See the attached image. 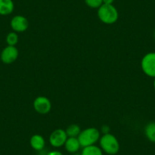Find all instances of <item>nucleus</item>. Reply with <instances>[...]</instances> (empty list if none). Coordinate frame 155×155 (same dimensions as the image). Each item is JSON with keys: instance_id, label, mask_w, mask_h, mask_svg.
I'll use <instances>...</instances> for the list:
<instances>
[{"instance_id": "4468645a", "label": "nucleus", "mask_w": 155, "mask_h": 155, "mask_svg": "<svg viewBox=\"0 0 155 155\" xmlns=\"http://www.w3.org/2000/svg\"><path fill=\"white\" fill-rule=\"evenodd\" d=\"M81 132L79 126L76 124H71L67 127L65 132H66L68 137H73V138H78L80 132Z\"/></svg>"}, {"instance_id": "6e6552de", "label": "nucleus", "mask_w": 155, "mask_h": 155, "mask_svg": "<svg viewBox=\"0 0 155 155\" xmlns=\"http://www.w3.org/2000/svg\"><path fill=\"white\" fill-rule=\"evenodd\" d=\"M12 29L16 33L25 32L28 29L29 21L28 18L23 15H15L12 18L10 21Z\"/></svg>"}, {"instance_id": "a211bd4d", "label": "nucleus", "mask_w": 155, "mask_h": 155, "mask_svg": "<svg viewBox=\"0 0 155 155\" xmlns=\"http://www.w3.org/2000/svg\"><path fill=\"white\" fill-rule=\"evenodd\" d=\"M47 155H63V153L59 150H51V151L48 152Z\"/></svg>"}, {"instance_id": "9d476101", "label": "nucleus", "mask_w": 155, "mask_h": 155, "mask_svg": "<svg viewBox=\"0 0 155 155\" xmlns=\"http://www.w3.org/2000/svg\"><path fill=\"white\" fill-rule=\"evenodd\" d=\"M30 144L34 150L41 151L45 147L46 141L42 135L36 134V135L31 136V139H30Z\"/></svg>"}, {"instance_id": "1a4fd4ad", "label": "nucleus", "mask_w": 155, "mask_h": 155, "mask_svg": "<svg viewBox=\"0 0 155 155\" xmlns=\"http://www.w3.org/2000/svg\"><path fill=\"white\" fill-rule=\"evenodd\" d=\"M64 146L66 151L70 153H77L81 147L78 138H73V137H68Z\"/></svg>"}, {"instance_id": "dca6fc26", "label": "nucleus", "mask_w": 155, "mask_h": 155, "mask_svg": "<svg viewBox=\"0 0 155 155\" xmlns=\"http://www.w3.org/2000/svg\"><path fill=\"white\" fill-rule=\"evenodd\" d=\"M84 2L91 8H99L103 5V0H84Z\"/></svg>"}, {"instance_id": "9b49d317", "label": "nucleus", "mask_w": 155, "mask_h": 155, "mask_svg": "<svg viewBox=\"0 0 155 155\" xmlns=\"http://www.w3.org/2000/svg\"><path fill=\"white\" fill-rule=\"evenodd\" d=\"M12 0H0V15H8L14 11Z\"/></svg>"}, {"instance_id": "0eeeda50", "label": "nucleus", "mask_w": 155, "mask_h": 155, "mask_svg": "<svg viewBox=\"0 0 155 155\" xmlns=\"http://www.w3.org/2000/svg\"><path fill=\"white\" fill-rule=\"evenodd\" d=\"M68 138L65 130L62 129H58L53 131L50 135V144L54 147H61L64 146L65 141Z\"/></svg>"}, {"instance_id": "39448f33", "label": "nucleus", "mask_w": 155, "mask_h": 155, "mask_svg": "<svg viewBox=\"0 0 155 155\" xmlns=\"http://www.w3.org/2000/svg\"><path fill=\"white\" fill-rule=\"evenodd\" d=\"M34 108L37 113L41 115H45L50 113L52 108L51 101L49 98L44 96H39L34 100Z\"/></svg>"}, {"instance_id": "6ab92c4d", "label": "nucleus", "mask_w": 155, "mask_h": 155, "mask_svg": "<svg viewBox=\"0 0 155 155\" xmlns=\"http://www.w3.org/2000/svg\"><path fill=\"white\" fill-rule=\"evenodd\" d=\"M114 0H103V4L105 5H113Z\"/></svg>"}, {"instance_id": "f3484780", "label": "nucleus", "mask_w": 155, "mask_h": 155, "mask_svg": "<svg viewBox=\"0 0 155 155\" xmlns=\"http://www.w3.org/2000/svg\"><path fill=\"white\" fill-rule=\"evenodd\" d=\"M110 129L108 126H103L102 128H101V132L104 134H107V133H110Z\"/></svg>"}, {"instance_id": "f03ea898", "label": "nucleus", "mask_w": 155, "mask_h": 155, "mask_svg": "<svg viewBox=\"0 0 155 155\" xmlns=\"http://www.w3.org/2000/svg\"><path fill=\"white\" fill-rule=\"evenodd\" d=\"M97 15L103 23L106 25H113L118 20L119 13L116 7L113 5L103 4L98 8Z\"/></svg>"}, {"instance_id": "7ed1b4c3", "label": "nucleus", "mask_w": 155, "mask_h": 155, "mask_svg": "<svg viewBox=\"0 0 155 155\" xmlns=\"http://www.w3.org/2000/svg\"><path fill=\"white\" fill-rule=\"evenodd\" d=\"M100 138H101V132L97 129L94 127L84 129L78 136L80 144L83 147L94 145L97 141H99Z\"/></svg>"}, {"instance_id": "2eb2a0df", "label": "nucleus", "mask_w": 155, "mask_h": 155, "mask_svg": "<svg viewBox=\"0 0 155 155\" xmlns=\"http://www.w3.org/2000/svg\"><path fill=\"white\" fill-rule=\"evenodd\" d=\"M18 42V36L17 33L13 31L10 32L6 36V43L8 46H14L15 47L16 44Z\"/></svg>"}, {"instance_id": "20e7f679", "label": "nucleus", "mask_w": 155, "mask_h": 155, "mask_svg": "<svg viewBox=\"0 0 155 155\" xmlns=\"http://www.w3.org/2000/svg\"><path fill=\"white\" fill-rule=\"evenodd\" d=\"M141 67L146 75L155 78V52H150L143 56Z\"/></svg>"}, {"instance_id": "ddd939ff", "label": "nucleus", "mask_w": 155, "mask_h": 155, "mask_svg": "<svg viewBox=\"0 0 155 155\" xmlns=\"http://www.w3.org/2000/svg\"><path fill=\"white\" fill-rule=\"evenodd\" d=\"M145 136L150 142L155 143V122H150L144 128Z\"/></svg>"}, {"instance_id": "aec40b11", "label": "nucleus", "mask_w": 155, "mask_h": 155, "mask_svg": "<svg viewBox=\"0 0 155 155\" xmlns=\"http://www.w3.org/2000/svg\"><path fill=\"white\" fill-rule=\"evenodd\" d=\"M71 155H81V153H78L77 152V153H71Z\"/></svg>"}, {"instance_id": "423d86ee", "label": "nucleus", "mask_w": 155, "mask_h": 155, "mask_svg": "<svg viewBox=\"0 0 155 155\" xmlns=\"http://www.w3.org/2000/svg\"><path fill=\"white\" fill-rule=\"evenodd\" d=\"M18 55V50L15 47L7 46L1 52L0 59L4 64H12L17 60Z\"/></svg>"}, {"instance_id": "412c9836", "label": "nucleus", "mask_w": 155, "mask_h": 155, "mask_svg": "<svg viewBox=\"0 0 155 155\" xmlns=\"http://www.w3.org/2000/svg\"><path fill=\"white\" fill-rule=\"evenodd\" d=\"M153 88H154V90H155V78H154V80H153Z\"/></svg>"}, {"instance_id": "f8f14e48", "label": "nucleus", "mask_w": 155, "mask_h": 155, "mask_svg": "<svg viewBox=\"0 0 155 155\" xmlns=\"http://www.w3.org/2000/svg\"><path fill=\"white\" fill-rule=\"evenodd\" d=\"M81 155H104V153L101 147L94 144L83 147Z\"/></svg>"}, {"instance_id": "f257e3e1", "label": "nucleus", "mask_w": 155, "mask_h": 155, "mask_svg": "<svg viewBox=\"0 0 155 155\" xmlns=\"http://www.w3.org/2000/svg\"><path fill=\"white\" fill-rule=\"evenodd\" d=\"M100 146L103 152L109 155H115L120 150V145L118 139L111 133L104 134L100 138Z\"/></svg>"}]
</instances>
